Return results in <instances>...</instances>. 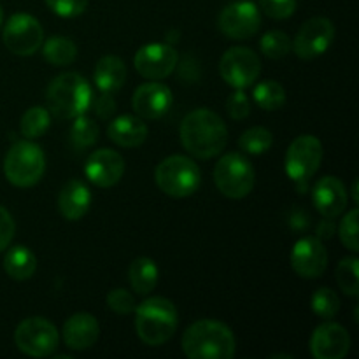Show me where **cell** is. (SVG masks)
Returning a JSON list of instances; mask_svg holds the SVG:
<instances>
[{
    "label": "cell",
    "instance_id": "3",
    "mask_svg": "<svg viewBox=\"0 0 359 359\" xmlns=\"http://www.w3.org/2000/svg\"><path fill=\"white\" fill-rule=\"evenodd\" d=\"M48 111L58 119H74L86 114L93 104V90L90 83L77 72L60 74L51 81L46 93Z\"/></svg>",
    "mask_w": 359,
    "mask_h": 359
},
{
    "label": "cell",
    "instance_id": "6",
    "mask_svg": "<svg viewBox=\"0 0 359 359\" xmlns=\"http://www.w3.org/2000/svg\"><path fill=\"white\" fill-rule=\"evenodd\" d=\"M46 170V156L37 144L30 140L16 142L6 154L4 174L7 181L18 188H32L42 179Z\"/></svg>",
    "mask_w": 359,
    "mask_h": 359
},
{
    "label": "cell",
    "instance_id": "18",
    "mask_svg": "<svg viewBox=\"0 0 359 359\" xmlns=\"http://www.w3.org/2000/svg\"><path fill=\"white\" fill-rule=\"evenodd\" d=\"M351 349V337L344 326L325 323L312 333L311 353L316 359H342Z\"/></svg>",
    "mask_w": 359,
    "mask_h": 359
},
{
    "label": "cell",
    "instance_id": "31",
    "mask_svg": "<svg viewBox=\"0 0 359 359\" xmlns=\"http://www.w3.org/2000/svg\"><path fill=\"white\" fill-rule=\"evenodd\" d=\"M262 53L270 60H280L291 51V39L283 30H270L259 41Z\"/></svg>",
    "mask_w": 359,
    "mask_h": 359
},
{
    "label": "cell",
    "instance_id": "5",
    "mask_svg": "<svg viewBox=\"0 0 359 359\" xmlns=\"http://www.w3.org/2000/svg\"><path fill=\"white\" fill-rule=\"evenodd\" d=\"M154 179L165 195L172 198H186L200 188L202 172L191 158L174 154L160 161L154 172Z\"/></svg>",
    "mask_w": 359,
    "mask_h": 359
},
{
    "label": "cell",
    "instance_id": "19",
    "mask_svg": "<svg viewBox=\"0 0 359 359\" xmlns=\"http://www.w3.org/2000/svg\"><path fill=\"white\" fill-rule=\"evenodd\" d=\"M312 200H314L316 209L323 217L335 219L346 210L349 195H347L346 186L339 177L326 175V177L319 179L318 184L314 186Z\"/></svg>",
    "mask_w": 359,
    "mask_h": 359
},
{
    "label": "cell",
    "instance_id": "36",
    "mask_svg": "<svg viewBox=\"0 0 359 359\" xmlns=\"http://www.w3.org/2000/svg\"><path fill=\"white\" fill-rule=\"evenodd\" d=\"M107 305L111 311H114L116 314H132L135 311V298L130 293L128 290H123V287H116L111 293L107 294Z\"/></svg>",
    "mask_w": 359,
    "mask_h": 359
},
{
    "label": "cell",
    "instance_id": "8",
    "mask_svg": "<svg viewBox=\"0 0 359 359\" xmlns=\"http://www.w3.org/2000/svg\"><path fill=\"white\" fill-rule=\"evenodd\" d=\"M14 342L23 354L32 358H48L58 349L60 335L56 326L46 318H27L18 325Z\"/></svg>",
    "mask_w": 359,
    "mask_h": 359
},
{
    "label": "cell",
    "instance_id": "26",
    "mask_svg": "<svg viewBox=\"0 0 359 359\" xmlns=\"http://www.w3.org/2000/svg\"><path fill=\"white\" fill-rule=\"evenodd\" d=\"M42 55H44L46 62L51 63L55 67H65L76 60L77 56V46L76 42L70 39L62 37V35H55L49 37L42 46Z\"/></svg>",
    "mask_w": 359,
    "mask_h": 359
},
{
    "label": "cell",
    "instance_id": "41",
    "mask_svg": "<svg viewBox=\"0 0 359 359\" xmlns=\"http://www.w3.org/2000/svg\"><path fill=\"white\" fill-rule=\"evenodd\" d=\"M353 195H354V202H358V182L354 181L353 184Z\"/></svg>",
    "mask_w": 359,
    "mask_h": 359
},
{
    "label": "cell",
    "instance_id": "24",
    "mask_svg": "<svg viewBox=\"0 0 359 359\" xmlns=\"http://www.w3.org/2000/svg\"><path fill=\"white\" fill-rule=\"evenodd\" d=\"M4 270L14 280H27L37 270V258L25 245H14L4 258Z\"/></svg>",
    "mask_w": 359,
    "mask_h": 359
},
{
    "label": "cell",
    "instance_id": "25",
    "mask_svg": "<svg viewBox=\"0 0 359 359\" xmlns=\"http://www.w3.org/2000/svg\"><path fill=\"white\" fill-rule=\"evenodd\" d=\"M158 276H160V270L156 263L146 256L133 259L128 270L130 286L137 294H149L156 287Z\"/></svg>",
    "mask_w": 359,
    "mask_h": 359
},
{
    "label": "cell",
    "instance_id": "16",
    "mask_svg": "<svg viewBox=\"0 0 359 359\" xmlns=\"http://www.w3.org/2000/svg\"><path fill=\"white\" fill-rule=\"evenodd\" d=\"M290 262L298 277L318 279L328 266V251L319 238L304 237L294 244Z\"/></svg>",
    "mask_w": 359,
    "mask_h": 359
},
{
    "label": "cell",
    "instance_id": "21",
    "mask_svg": "<svg viewBox=\"0 0 359 359\" xmlns=\"http://www.w3.org/2000/svg\"><path fill=\"white\" fill-rule=\"evenodd\" d=\"M147 133H149V130H147L146 121L142 118H139L137 114L118 116L107 126L109 139L116 146L126 147V149L142 146L147 139Z\"/></svg>",
    "mask_w": 359,
    "mask_h": 359
},
{
    "label": "cell",
    "instance_id": "10",
    "mask_svg": "<svg viewBox=\"0 0 359 359\" xmlns=\"http://www.w3.org/2000/svg\"><path fill=\"white\" fill-rule=\"evenodd\" d=\"M4 44L18 56H32L44 42V30L34 16L25 13L13 14L4 27Z\"/></svg>",
    "mask_w": 359,
    "mask_h": 359
},
{
    "label": "cell",
    "instance_id": "39",
    "mask_svg": "<svg viewBox=\"0 0 359 359\" xmlns=\"http://www.w3.org/2000/svg\"><path fill=\"white\" fill-rule=\"evenodd\" d=\"M14 231H16V224H14L13 216L9 214V210L0 205V252L11 244Z\"/></svg>",
    "mask_w": 359,
    "mask_h": 359
},
{
    "label": "cell",
    "instance_id": "42",
    "mask_svg": "<svg viewBox=\"0 0 359 359\" xmlns=\"http://www.w3.org/2000/svg\"><path fill=\"white\" fill-rule=\"evenodd\" d=\"M2 21H4V11L2 7H0V25H2Z\"/></svg>",
    "mask_w": 359,
    "mask_h": 359
},
{
    "label": "cell",
    "instance_id": "23",
    "mask_svg": "<svg viewBox=\"0 0 359 359\" xmlns=\"http://www.w3.org/2000/svg\"><path fill=\"white\" fill-rule=\"evenodd\" d=\"M126 79V67L125 62L118 56H104L98 60L93 72L95 86L102 93H114L125 84Z\"/></svg>",
    "mask_w": 359,
    "mask_h": 359
},
{
    "label": "cell",
    "instance_id": "7",
    "mask_svg": "<svg viewBox=\"0 0 359 359\" xmlns=\"http://www.w3.org/2000/svg\"><path fill=\"white\" fill-rule=\"evenodd\" d=\"M255 168L241 153H228L214 167V182L224 196L241 200L255 188Z\"/></svg>",
    "mask_w": 359,
    "mask_h": 359
},
{
    "label": "cell",
    "instance_id": "17",
    "mask_svg": "<svg viewBox=\"0 0 359 359\" xmlns=\"http://www.w3.org/2000/svg\"><path fill=\"white\" fill-rule=\"evenodd\" d=\"M84 174L88 181L98 188H111L121 181L125 174V160L114 149H97L88 156Z\"/></svg>",
    "mask_w": 359,
    "mask_h": 359
},
{
    "label": "cell",
    "instance_id": "38",
    "mask_svg": "<svg viewBox=\"0 0 359 359\" xmlns=\"http://www.w3.org/2000/svg\"><path fill=\"white\" fill-rule=\"evenodd\" d=\"M46 6L62 18H76L88 7V0H44Z\"/></svg>",
    "mask_w": 359,
    "mask_h": 359
},
{
    "label": "cell",
    "instance_id": "37",
    "mask_svg": "<svg viewBox=\"0 0 359 359\" xmlns=\"http://www.w3.org/2000/svg\"><path fill=\"white\" fill-rule=\"evenodd\" d=\"M259 7L273 20H287L297 11V0H259Z\"/></svg>",
    "mask_w": 359,
    "mask_h": 359
},
{
    "label": "cell",
    "instance_id": "9",
    "mask_svg": "<svg viewBox=\"0 0 359 359\" xmlns=\"http://www.w3.org/2000/svg\"><path fill=\"white\" fill-rule=\"evenodd\" d=\"M323 144L314 135H300L290 144L286 151V168L287 177L294 182L309 181L321 167Z\"/></svg>",
    "mask_w": 359,
    "mask_h": 359
},
{
    "label": "cell",
    "instance_id": "29",
    "mask_svg": "<svg viewBox=\"0 0 359 359\" xmlns=\"http://www.w3.org/2000/svg\"><path fill=\"white\" fill-rule=\"evenodd\" d=\"M255 102L265 111H277L286 104V90L277 81H263L255 88Z\"/></svg>",
    "mask_w": 359,
    "mask_h": 359
},
{
    "label": "cell",
    "instance_id": "15",
    "mask_svg": "<svg viewBox=\"0 0 359 359\" xmlns=\"http://www.w3.org/2000/svg\"><path fill=\"white\" fill-rule=\"evenodd\" d=\"M174 104V95L167 84L160 81H149L140 84L132 97V107L144 121L160 119L170 111Z\"/></svg>",
    "mask_w": 359,
    "mask_h": 359
},
{
    "label": "cell",
    "instance_id": "32",
    "mask_svg": "<svg viewBox=\"0 0 359 359\" xmlns=\"http://www.w3.org/2000/svg\"><path fill=\"white\" fill-rule=\"evenodd\" d=\"M337 283L340 290L349 297L358 298L359 294V276H358V258L349 256L344 258L337 266Z\"/></svg>",
    "mask_w": 359,
    "mask_h": 359
},
{
    "label": "cell",
    "instance_id": "14",
    "mask_svg": "<svg viewBox=\"0 0 359 359\" xmlns=\"http://www.w3.org/2000/svg\"><path fill=\"white\" fill-rule=\"evenodd\" d=\"M177 51L167 42H151L142 46L133 56L135 70L142 77L160 81L170 76L177 67Z\"/></svg>",
    "mask_w": 359,
    "mask_h": 359
},
{
    "label": "cell",
    "instance_id": "1",
    "mask_svg": "<svg viewBox=\"0 0 359 359\" xmlns=\"http://www.w3.org/2000/svg\"><path fill=\"white\" fill-rule=\"evenodd\" d=\"M181 142L191 156L209 160L226 147L228 128L219 114L209 109H195L181 123Z\"/></svg>",
    "mask_w": 359,
    "mask_h": 359
},
{
    "label": "cell",
    "instance_id": "30",
    "mask_svg": "<svg viewBox=\"0 0 359 359\" xmlns=\"http://www.w3.org/2000/svg\"><path fill=\"white\" fill-rule=\"evenodd\" d=\"M273 135L265 126H252L245 130L238 139V146L248 154H263L272 147Z\"/></svg>",
    "mask_w": 359,
    "mask_h": 359
},
{
    "label": "cell",
    "instance_id": "28",
    "mask_svg": "<svg viewBox=\"0 0 359 359\" xmlns=\"http://www.w3.org/2000/svg\"><path fill=\"white\" fill-rule=\"evenodd\" d=\"M98 133H100V130H98L97 123L88 116L81 114L74 118L72 128H70V144H72L74 149L83 151L97 142Z\"/></svg>",
    "mask_w": 359,
    "mask_h": 359
},
{
    "label": "cell",
    "instance_id": "33",
    "mask_svg": "<svg viewBox=\"0 0 359 359\" xmlns=\"http://www.w3.org/2000/svg\"><path fill=\"white\" fill-rule=\"evenodd\" d=\"M312 311L321 319H333L340 311V298L330 287H319L312 294Z\"/></svg>",
    "mask_w": 359,
    "mask_h": 359
},
{
    "label": "cell",
    "instance_id": "11",
    "mask_svg": "<svg viewBox=\"0 0 359 359\" xmlns=\"http://www.w3.org/2000/svg\"><path fill=\"white\" fill-rule=\"evenodd\" d=\"M219 74L224 83L233 88L251 86L262 74V62L259 56L249 48H230L219 62Z\"/></svg>",
    "mask_w": 359,
    "mask_h": 359
},
{
    "label": "cell",
    "instance_id": "35",
    "mask_svg": "<svg viewBox=\"0 0 359 359\" xmlns=\"http://www.w3.org/2000/svg\"><path fill=\"white\" fill-rule=\"evenodd\" d=\"M226 111L230 114V118L235 119V121H242V119L248 118L251 114V102H249L248 93L244 90H241V88H237L228 97Z\"/></svg>",
    "mask_w": 359,
    "mask_h": 359
},
{
    "label": "cell",
    "instance_id": "40",
    "mask_svg": "<svg viewBox=\"0 0 359 359\" xmlns=\"http://www.w3.org/2000/svg\"><path fill=\"white\" fill-rule=\"evenodd\" d=\"M114 111H116V102L114 98H112V93H102L100 97L95 100V112L98 114V118L109 119Z\"/></svg>",
    "mask_w": 359,
    "mask_h": 359
},
{
    "label": "cell",
    "instance_id": "34",
    "mask_svg": "<svg viewBox=\"0 0 359 359\" xmlns=\"http://www.w3.org/2000/svg\"><path fill=\"white\" fill-rule=\"evenodd\" d=\"M339 235L342 244L346 245L349 251L358 252L359 244H358V209L349 210V212L344 216V219L339 224Z\"/></svg>",
    "mask_w": 359,
    "mask_h": 359
},
{
    "label": "cell",
    "instance_id": "27",
    "mask_svg": "<svg viewBox=\"0 0 359 359\" xmlns=\"http://www.w3.org/2000/svg\"><path fill=\"white\" fill-rule=\"evenodd\" d=\"M51 126V112L46 107H30L23 116H21V133L27 137L28 140L39 139L44 135Z\"/></svg>",
    "mask_w": 359,
    "mask_h": 359
},
{
    "label": "cell",
    "instance_id": "22",
    "mask_svg": "<svg viewBox=\"0 0 359 359\" xmlns=\"http://www.w3.org/2000/svg\"><path fill=\"white\" fill-rule=\"evenodd\" d=\"M91 200L90 188L79 179H70L58 195V210L65 219L79 221L90 210Z\"/></svg>",
    "mask_w": 359,
    "mask_h": 359
},
{
    "label": "cell",
    "instance_id": "2",
    "mask_svg": "<svg viewBox=\"0 0 359 359\" xmlns=\"http://www.w3.org/2000/svg\"><path fill=\"white\" fill-rule=\"evenodd\" d=\"M182 351L189 359H230L235 356V335L224 323L200 319L182 335Z\"/></svg>",
    "mask_w": 359,
    "mask_h": 359
},
{
    "label": "cell",
    "instance_id": "4",
    "mask_svg": "<svg viewBox=\"0 0 359 359\" xmlns=\"http://www.w3.org/2000/svg\"><path fill=\"white\" fill-rule=\"evenodd\" d=\"M177 309L168 298L151 297L135 307V330L147 346H161L177 330Z\"/></svg>",
    "mask_w": 359,
    "mask_h": 359
},
{
    "label": "cell",
    "instance_id": "13",
    "mask_svg": "<svg viewBox=\"0 0 359 359\" xmlns=\"http://www.w3.org/2000/svg\"><path fill=\"white\" fill-rule=\"evenodd\" d=\"M217 27L228 39L244 41L259 30L262 14H259L258 6L249 0L228 4L217 18Z\"/></svg>",
    "mask_w": 359,
    "mask_h": 359
},
{
    "label": "cell",
    "instance_id": "20",
    "mask_svg": "<svg viewBox=\"0 0 359 359\" xmlns=\"http://www.w3.org/2000/svg\"><path fill=\"white\" fill-rule=\"evenodd\" d=\"M63 342L72 351H86L95 346L100 335V325L95 316L77 312L70 316L63 325Z\"/></svg>",
    "mask_w": 359,
    "mask_h": 359
},
{
    "label": "cell",
    "instance_id": "12",
    "mask_svg": "<svg viewBox=\"0 0 359 359\" xmlns=\"http://www.w3.org/2000/svg\"><path fill=\"white\" fill-rule=\"evenodd\" d=\"M335 39V27L328 18H311L302 25L297 37L291 42V49L302 60H314L325 55Z\"/></svg>",
    "mask_w": 359,
    "mask_h": 359
}]
</instances>
